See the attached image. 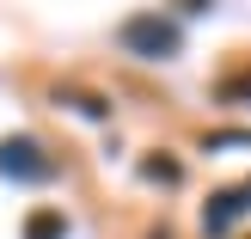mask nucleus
Segmentation results:
<instances>
[{"instance_id":"nucleus-1","label":"nucleus","mask_w":251,"mask_h":239,"mask_svg":"<svg viewBox=\"0 0 251 239\" xmlns=\"http://www.w3.org/2000/svg\"><path fill=\"white\" fill-rule=\"evenodd\" d=\"M123 49L141 61H166V55H178V25L159 19V12H135V19H123Z\"/></svg>"},{"instance_id":"nucleus-2","label":"nucleus","mask_w":251,"mask_h":239,"mask_svg":"<svg viewBox=\"0 0 251 239\" xmlns=\"http://www.w3.org/2000/svg\"><path fill=\"white\" fill-rule=\"evenodd\" d=\"M0 172L19 178V184H37V178H49V159H43V147L31 135H6L0 141Z\"/></svg>"},{"instance_id":"nucleus-3","label":"nucleus","mask_w":251,"mask_h":239,"mask_svg":"<svg viewBox=\"0 0 251 239\" xmlns=\"http://www.w3.org/2000/svg\"><path fill=\"white\" fill-rule=\"evenodd\" d=\"M239 215H251V184H233V190H221L215 203L202 209V233H227Z\"/></svg>"},{"instance_id":"nucleus-4","label":"nucleus","mask_w":251,"mask_h":239,"mask_svg":"<svg viewBox=\"0 0 251 239\" xmlns=\"http://www.w3.org/2000/svg\"><path fill=\"white\" fill-rule=\"evenodd\" d=\"M25 239H68V221H61L55 209H37V215L25 221Z\"/></svg>"},{"instance_id":"nucleus-5","label":"nucleus","mask_w":251,"mask_h":239,"mask_svg":"<svg viewBox=\"0 0 251 239\" xmlns=\"http://www.w3.org/2000/svg\"><path fill=\"white\" fill-rule=\"evenodd\" d=\"M141 172H147V178H159V184H178V166H172V159H147Z\"/></svg>"},{"instance_id":"nucleus-6","label":"nucleus","mask_w":251,"mask_h":239,"mask_svg":"<svg viewBox=\"0 0 251 239\" xmlns=\"http://www.w3.org/2000/svg\"><path fill=\"white\" fill-rule=\"evenodd\" d=\"M227 92H245V98H251V74H245V80H233V86H227Z\"/></svg>"}]
</instances>
